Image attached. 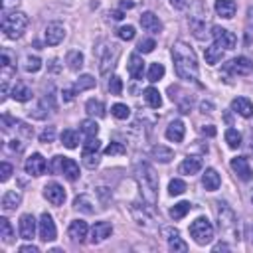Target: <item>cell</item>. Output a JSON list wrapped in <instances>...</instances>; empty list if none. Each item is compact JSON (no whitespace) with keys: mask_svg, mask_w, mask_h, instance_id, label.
Masks as SVG:
<instances>
[{"mask_svg":"<svg viewBox=\"0 0 253 253\" xmlns=\"http://www.w3.org/2000/svg\"><path fill=\"white\" fill-rule=\"evenodd\" d=\"M155 48H157V44H155V40H151V38L141 40V42H139V46H137V50H139L141 54H151Z\"/></svg>","mask_w":253,"mask_h":253,"instance_id":"obj_50","label":"cell"},{"mask_svg":"<svg viewBox=\"0 0 253 253\" xmlns=\"http://www.w3.org/2000/svg\"><path fill=\"white\" fill-rule=\"evenodd\" d=\"M141 26L145 32H151V34H160L162 32V22L158 20V16L155 12H145L141 16Z\"/></svg>","mask_w":253,"mask_h":253,"instance_id":"obj_17","label":"cell"},{"mask_svg":"<svg viewBox=\"0 0 253 253\" xmlns=\"http://www.w3.org/2000/svg\"><path fill=\"white\" fill-rule=\"evenodd\" d=\"M135 178L139 182V188H141V194H143V200L149 208H153L158 200V176L155 174L153 166L149 164H139L135 168Z\"/></svg>","mask_w":253,"mask_h":253,"instance_id":"obj_2","label":"cell"},{"mask_svg":"<svg viewBox=\"0 0 253 253\" xmlns=\"http://www.w3.org/2000/svg\"><path fill=\"white\" fill-rule=\"evenodd\" d=\"M200 170H202V158H200V157H188V158L180 164V172L186 174V176L198 174Z\"/></svg>","mask_w":253,"mask_h":253,"instance_id":"obj_25","label":"cell"},{"mask_svg":"<svg viewBox=\"0 0 253 253\" xmlns=\"http://www.w3.org/2000/svg\"><path fill=\"white\" fill-rule=\"evenodd\" d=\"M162 235L166 237L168 247H170L174 253H186V251H188V245L182 241L178 229H174V227H164V229H162Z\"/></svg>","mask_w":253,"mask_h":253,"instance_id":"obj_12","label":"cell"},{"mask_svg":"<svg viewBox=\"0 0 253 253\" xmlns=\"http://www.w3.org/2000/svg\"><path fill=\"white\" fill-rule=\"evenodd\" d=\"M28 24H30V18L20 10H12V12L4 10L2 12V22H0V26H2L4 36L10 38V40L22 38L26 28H28Z\"/></svg>","mask_w":253,"mask_h":253,"instance_id":"obj_3","label":"cell"},{"mask_svg":"<svg viewBox=\"0 0 253 253\" xmlns=\"http://www.w3.org/2000/svg\"><path fill=\"white\" fill-rule=\"evenodd\" d=\"M44 198H46L50 204H54V206H62V204L65 202V190H63V186H60L58 182H50V184H46V188H44Z\"/></svg>","mask_w":253,"mask_h":253,"instance_id":"obj_10","label":"cell"},{"mask_svg":"<svg viewBox=\"0 0 253 253\" xmlns=\"http://www.w3.org/2000/svg\"><path fill=\"white\" fill-rule=\"evenodd\" d=\"M12 166L8 164V162H2V164H0V180H2V182H6V180H10V176H12Z\"/></svg>","mask_w":253,"mask_h":253,"instance_id":"obj_51","label":"cell"},{"mask_svg":"<svg viewBox=\"0 0 253 253\" xmlns=\"http://www.w3.org/2000/svg\"><path fill=\"white\" fill-rule=\"evenodd\" d=\"M190 235L198 245H208L214 239V225L210 223L208 218H198L190 225Z\"/></svg>","mask_w":253,"mask_h":253,"instance_id":"obj_6","label":"cell"},{"mask_svg":"<svg viewBox=\"0 0 253 253\" xmlns=\"http://www.w3.org/2000/svg\"><path fill=\"white\" fill-rule=\"evenodd\" d=\"M81 133L87 135V137H97L99 125L95 123V119H85V121H81Z\"/></svg>","mask_w":253,"mask_h":253,"instance_id":"obj_39","label":"cell"},{"mask_svg":"<svg viewBox=\"0 0 253 253\" xmlns=\"http://www.w3.org/2000/svg\"><path fill=\"white\" fill-rule=\"evenodd\" d=\"M111 233H113V225L109 221H97L93 225V229H91V241L93 243H101L107 237H111Z\"/></svg>","mask_w":253,"mask_h":253,"instance_id":"obj_19","label":"cell"},{"mask_svg":"<svg viewBox=\"0 0 253 253\" xmlns=\"http://www.w3.org/2000/svg\"><path fill=\"white\" fill-rule=\"evenodd\" d=\"M87 223L83 221V220H73L71 223H69V229H67V233H69V237L73 239V241H83L85 237H87Z\"/></svg>","mask_w":253,"mask_h":253,"instance_id":"obj_21","label":"cell"},{"mask_svg":"<svg viewBox=\"0 0 253 253\" xmlns=\"http://www.w3.org/2000/svg\"><path fill=\"white\" fill-rule=\"evenodd\" d=\"M221 58H223V48H220L218 44H212V46L206 48V62H208L210 65L220 63Z\"/></svg>","mask_w":253,"mask_h":253,"instance_id":"obj_28","label":"cell"},{"mask_svg":"<svg viewBox=\"0 0 253 253\" xmlns=\"http://www.w3.org/2000/svg\"><path fill=\"white\" fill-rule=\"evenodd\" d=\"M60 172H62V174H63L67 180L75 182V180L79 178V164H77L73 158L60 157Z\"/></svg>","mask_w":253,"mask_h":253,"instance_id":"obj_15","label":"cell"},{"mask_svg":"<svg viewBox=\"0 0 253 253\" xmlns=\"http://www.w3.org/2000/svg\"><path fill=\"white\" fill-rule=\"evenodd\" d=\"M24 69H26L28 73L40 71V69H42V60H40L38 56H28V58L24 60Z\"/></svg>","mask_w":253,"mask_h":253,"instance_id":"obj_44","label":"cell"},{"mask_svg":"<svg viewBox=\"0 0 253 253\" xmlns=\"http://www.w3.org/2000/svg\"><path fill=\"white\" fill-rule=\"evenodd\" d=\"M85 111L91 115V117H105V105L101 103V101H97V99H89L87 103H85Z\"/></svg>","mask_w":253,"mask_h":253,"instance_id":"obj_37","label":"cell"},{"mask_svg":"<svg viewBox=\"0 0 253 253\" xmlns=\"http://www.w3.org/2000/svg\"><path fill=\"white\" fill-rule=\"evenodd\" d=\"M202 184H204V188H206V190L216 192V190L220 188V184H221L220 174H218L214 168H208V170L204 172V176H202Z\"/></svg>","mask_w":253,"mask_h":253,"instance_id":"obj_26","label":"cell"},{"mask_svg":"<svg viewBox=\"0 0 253 253\" xmlns=\"http://www.w3.org/2000/svg\"><path fill=\"white\" fill-rule=\"evenodd\" d=\"M40 239L42 241H54L56 239V235H58V231H56V223H54V218L50 216V214H42V218H40Z\"/></svg>","mask_w":253,"mask_h":253,"instance_id":"obj_11","label":"cell"},{"mask_svg":"<svg viewBox=\"0 0 253 253\" xmlns=\"http://www.w3.org/2000/svg\"><path fill=\"white\" fill-rule=\"evenodd\" d=\"M235 10H237V6H235L233 0H216V12H218V16L229 20V18H233Z\"/></svg>","mask_w":253,"mask_h":253,"instance_id":"obj_23","label":"cell"},{"mask_svg":"<svg viewBox=\"0 0 253 253\" xmlns=\"http://www.w3.org/2000/svg\"><path fill=\"white\" fill-rule=\"evenodd\" d=\"M218 225H220V231H221L227 239H233V241L239 239L237 216H235V212H233L225 202H218Z\"/></svg>","mask_w":253,"mask_h":253,"instance_id":"obj_4","label":"cell"},{"mask_svg":"<svg viewBox=\"0 0 253 253\" xmlns=\"http://www.w3.org/2000/svg\"><path fill=\"white\" fill-rule=\"evenodd\" d=\"M212 36H214V44H218L223 50H233L235 44H237L235 34L225 30V28H221V26H214L212 28Z\"/></svg>","mask_w":253,"mask_h":253,"instance_id":"obj_8","label":"cell"},{"mask_svg":"<svg viewBox=\"0 0 253 253\" xmlns=\"http://www.w3.org/2000/svg\"><path fill=\"white\" fill-rule=\"evenodd\" d=\"M62 143H63L65 149H77V145H79V135H77V131L65 129V131L62 133Z\"/></svg>","mask_w":253,"mask_h":253,"instance_id":"obj_34","label":"cell"},{"mask_svg":"<svg viewBox=\"0 0 253 253\" xmlns=\"http://www.w3.org/2000/svg\"><path fill=\"white\" fill-rule=\"evenodd\" d=\"M153 157H155L158 162H162V164H168V162L174 158V153H172L170 149L162 147V145H157V147L153 149Z\"/></svg>","mask_w":253,"mask_h":253,"instance_id":"obj_30","label":"cell"},{"mask_svg":"<svg viewBox=\"0 0 253 253\" xmlns=\"http://www.w3.org/2000/svg\"><path fill=\"white\" fill-rule=\"evenodd\" d=\"M251 69H253V63H251V60L245 58V56H239V58L231 60V62L225 65V71H229V73H233V75H247V73H251Z\"/></svg>","mask_w":253,"mask_h":253,"instance_id":"obj_14","label":"cell"},{"mask_svg":"<svg viewBox=\"0 0 253 253\" xmlns=\"http://www.w3.org/2000/svg\"><path fill=\"white\" fill-rule=\"evenodd\" d=\"M12 99L14 101H20V103H26L32 99V89L26 87V85H14L12 89Z\"/></svg>","mask_w":253,"mask_h":253,"instance_id":"obj_35","label":"cell"},{"mask_svg":"<svg viewBox=\"0 0 253 253\" xmlns=\"http://www.w3.org/2000/svg\"><path fill=\"white\" fill-rule=\"evenodd\" d=\"M164 65L162 63H153L151 67H149V81L151 83H157V81H160L162 77H164Z\"/></svg>","mask_w":253,"mask_h":253,"instance_id":"obj_42","label":"cell"},{"mask_svg":"<svg viewBox=\"0 0 253 253\" xmlns=\"http://www.w3.org/2000/svg\"><path fill=\"white\" fill-rule=\"evenodd\" d=\"M24 168H26V172H28L30 176H42V174L46 172V168H48V162H46V158H44L40 153H34V155H30V157L26 158Z\"/></svg>","mask_w":253,"mask_h":253,"instance_id":"obj_9","label":"cell"},{"mask_svg":"<svg viewBox=\"0 0 253 253\" xmlns=\"http://www.w3.org/2000/svg\"><path fill=\"white\" fill-rule=\"evenodd\" d=\"M200 109H202V113H212L214 105H212L210 101H202V103H200Z\"/></svg>","mask_w":253,"mask_h":253,"instance_id":"obj_55","label":"cell"},{"mask_svg":"<svg viewBox=\"0 0 253 253\" xmlns=\"http://www.w3.org/2000/svg\"><path fill=\"white\" fill-rule=\"evenodd\" d=\"M129 73L133 79H143V73H145V62L139 54H133L129 58Z\"/></svg>","mask_w":253,"mask_h":253,"instance_id":"obj_24","label":"cell"},{"mask_svg":"<svg viewBox=\"0 0 253 253\" xmlns=\"http://www.w3.org/2000/svg\"><path fill=\"white\" fill-rule=\"evenodd\" d=\"M73 208L83 212V214H95V208H93V202L89 196H77L73 200Z\"/></svg>","mask_w":253,"mask_h":253,"instance_id":"obj_31","label":"cell"},{"mask_svg":"<svg viewBox=\"0 0 253 253\" xmlns=\"http://www.w3.org/2000/svg\"><path fill=\"white\" fill-rule=\"evenodd\" d=\"M231 109H233L235 113H239L241 117H245V119H249V117L253 115V103H251L247 97H237V99H233V101H231Z\"/></svg>","mask_w":253,"mask_h":253,"instance_id":"obj_22","label":"cell"},{"mask_svg":"<svg viewBox=\"0 0 253 253\" xmlns=\"http://www.w3.org/2000/svg\"><path fill=\"white\" fill-rule=\"evenodd\" d=\"M75 87H67V89H63L62 91V97H63V101H73V97H75Z\"/></svg>","mask_w":253,"mask_h":253,"instance_id":"obj_52","label":"cell"},{"mask_svg":"<svg viewBox=\"0 0 253 253\" xmlns=\"http://www.w3.org/2000/svg\"><path fill=\"white\" fill-rule=\"evenodd\" d=\"M220 249H227V245H225V243H220V245L214 247V251H220Z\"/></svg>","mask_w":253,"mask_h":253,"instance_id":"obj_59","label":"cell"},{"mask_svg":"<svg viewBox=\"0 0 253 253\" xmlns=\"http://www.w3.org/2000/svg\"><path fill=\"white\" fill-rule=\"evenodd\" d=\"M126 153V149H125V145H121V143H111L107 149H105V155L107 157H119V155H125Z\"/></svg>","mask_w":253,"mask_h":253,"instance_id":"obj_48","label":"cell"},{"mask_svg":"<svg viewBox=\"0 0 253 253\" xmlns=\"http://www.w3.org/2000/svg\"><path fill=\"white\" fill-rule=\"evenodd\" d=\"M231 168H233V172L243 180V182H249L251 178H253V172H251V166H249V162H247V158H243V157H237V158H233L231 160Z\"/></svg>","mask_w":253,"mask_h":253,"instance_id":"obj_18","label":"cell"},{"mask_svg":"<svg viewBox=\"0 0 253 253\" xmlns=\"http://www.w3.org/2000/svg\"><path fill=\"white\" fill-rule=\"evenodd\" d=\"M135 6V2H131V0H123L121 2V10H125V8H133Z\"/></svg>","mask_w":253,"mask_h":253,"instance_id":"obj_56","label":"cell"},{"mask_svg":"<svg viewBox=\"0 0 253 253\" xmlns=\"http://www.w3.org/2000/svg\"><path fill=\"white\" fill-rule=\"evenodd\" d=\"M113 20H123V10H115V12H111L109 14Z\"/></svg>","mask_w":253,"mask_h":253,"instance_id":"obj_57","label":"cell"},{"mask_svg":"<svg viewBox=\"0 0 253 253\" xmlns=\"http://www.w3.org/2000/svg\"><path fill=\"white\" fill-rule=\"evenodd\" d=\"M131 212H133V216H135V220H137V223H139V225H143V227H147V229H151V227H153V218H151L145 210L141 212L139 204H133Z\"/></svg>","mask_w":253,"mask_h":253,"instance_id":"obj_29","label":"cell"},{"mask_svg":"<svg viewBox=\"0 0 253 253\" xmlns=\"http://www.w3.org/2000/svg\"><path fill=\"white\" fill-rule=\"evenodd\" d=\"M202 135H208V137H214L216 135V126H212V125H208V126H202Z\"/></svg>","mask_w":253,"mask_h":253,"instance_id":"obj_54","label":"cell"},{"mask_svg":"<svg viewBox=\"0 0 253 253\" xmlns=\"http://www.w3.org/2000/svg\"><path fill=\"white\" fill-rule=\"evenodd\" d=\"M225 143H227L229 149H239L241 147V135H239V131L227 129L225 131Z\"/></svg>","mask_w":253,"mask_h":253,"instance_id":"obj_43","label":"cell"},{"mask_svg":"<svg viewBox=\"0 0 253 253\" xmlns=\"http://www.w3.org/2000/svg\"><path fill=\"white\" fill-rule=\"evenodd\" d=\"M20 202H22L20 192L8 190V192L2 196V210H4V212H12V210H16V208L20 206Z\"/></svg>","mask_w":253,"mask_h":253,"instance_id":"obj_27","label":"cell"},{"mask_svg":"<svg viewBox=\"0 0 253 253\" xmlns=\"http://www.w3.org/2000/svg\"><path fill=\"white\" fill-rule=\"evenodd\" d=\"M18 251H20V253H40V249H38L36 245H22Z\"/></svg>","mask_w":253,"mask_h":253,"instance_id":"obj_53","label":"cell"},{"mask_svg":"<svg viewBox=\"0 0 253 253\" xmlns=\"http://www.w3.org/2000/svg\"><path fill=\"white\" fill-rule=\"evenodd\" d=\"M95 83H97V81H95V77H93V75H81V77L75 81V85H73V87H75V91L79 93V91H85V89H93V87H95Z\"/></svg>","mask_w":253,"mask_h":253,"instance_id":"obj_40","label":"cell"},{"mask_svg":"<svg viewBox=\"0 0 253 253\" xmlns=\"http://www.w3.org/2000/svg\"><path fill=\"white\" fill-rule=\"evenodd\" d=\"M170 2H172V6H176V8H182L186 2H184V0H170Z\"/></svg>","mask_w":253,"mask_h":253,"instance_id":"obj_58","label":"cell"},{"mask_svg":"<svg viewBox=\"0 0 253 253\" xmlns=\"http://www.w3.org/2000/svg\"><path fill=\"white\" fill-rule=\"evenodd\" d=\"M44 36H46V44L48 46H58L65 38V28L60 22H52V24L46 26V34Z\"/></svg>","mask_w":253,"mask_h":253,"instance_id":"obj_13","label":"cell"},{"mask_svg":"<svg viewBox=\"0 0 253 253\" xmlns=\"http://www.w3.org/2000/svg\"><path fill=\"white\" fill-rule=\"evenodd\" d=\"M190 210H192L190 202H178V204H174V208H170V218L172 220H182Z\"/></svg>","mask_w":253,"mask_h":253,"instance_id":"obj_38","label":"cell"},{"mask_svg":"<svg viewBox=\"0 0 253 253\" xmlns=\"http://www.w3.org/2000/svg\"><path fill=\"white\" fill-rule=\"evenodd\" d=\"M184 133H186V126L182 121H172L166 126V139L172 143H182L184 141Z\"/></svg>","mask_w":253,"mask_h":253,"instance_id":"obj_20","label":"cell"},{"mask_svg":"<svg viewBox=\"0 0 253 253\" xmlns=\"http://www.w3.org/2000/svg\"><path fill=\"white\" fill-rule=\"evenodd\" d=\"M119 54H121V50H119V46H117V44H109V42H105V44H101V46L97 48L99 71H101L103 75H107V73L115 67V62H117Z\"/></svg>","mask_w":253,"mask_h":253,"instance_id":"obj_5","label":"cell"},{"mask_svg":"<svg viewBox=\"0 0 253 253\" xmlns=\"http://www.w3.org/2000/svg\"><path fill=\"white\" fill-rule=\"evenodd\" d=\"M111 113H113V117L119 119V121H125V119L131 117V109L126 107V105H123V103H115V105L111 107Z\"/></svg>","mask_w":253,"mask_h":253,"instance_id":"obj_41","label":"cell"},{"mask_svg":"<svg viewBox=\"0 0 253 253\" xmlns=\"http://www.w3.org/2000/svg\"><path fill=\"white\" fill-rule=\"evenodd\" d=\"M145 101H147L153 109H158V107L162 105V97H160L158 89H155V87H147V89H145Z\"/></svg>","mask_w":253,"mask_h":253,"instance_id":"obj_36","label":"cell"},{"mask_svg":"<svg viewBox=\"0 0 253 253\" xmlns=\"http://www.w3.org/2000/svg\"><path fill=\"white\" fill-rule=\"evenodd\" d=\"M0 237H2L4 243H12L14 241V229L10 225V221L6 218H0Z\"/></svg>","mask_w":253,"mask_h":253,"instance_id":"obj_32","label":"cell"},{"mask_svg":"<svg viewBox=\"0 0 253 253\" xmlns=\"http://www.w3.org/2000/svg\"><path fill=\"white\" fill-rule=\"evenodd\" d=\"M117 36H119L121 40H125V42H131V40L137 36L135 26H121V28L117 30Z\"/></svg>","mask_w":253,"mask_h":253,"instance_id":"obj_46","label":"cell"},{"mask_svg":"<svg viewBox=\"0 0 253 253\" xmlns=\"http://www.w3.org/2000/svg\"><path fill=\"white\" fill-rule=\"evenodd\" d=\"M109 91H111V95H121L123 93V79L113 75L109 81Z\"/></svg>","mask_w":253,"mask_h":253,"instance_id":"obj_49","label":"cell"},{"mask_svg":"<svg viewBox=\"0 0 253 253\" xmlns=\"http://www.w3.org/2000/svg\"><path fill=\"white\" fill-rule=\"evenodd\" d=\"M251 202H253V196H251Z\"/></svg>","mask_w":253,"mask_h":253,"instance_id":"obj_60","label":"cell"},{"mask_svg":"<svg viewBox=\"0 0 253 253\" xmlns=\"http://www.w3.org/2000/svg\"><path fill=\"white\" fill-rule=\"evenodd\" d=\"M172 60H174V69L176 75L180 79L186 81H198V60L194 50L184 44V42H176L172 46Z\"/></svg>","mask_w":253,"mask_h":253,"instance_id":"obj_1","label":"cell"},{"mask_svg":"<svg viewBox=\"0 0 253 253\" xmlns=\"http://www.w3.org/2000/svg\"><path fill=\"white\" fill-rule=\"evenodd\" d=\"M184 192H186V182L184 180H180V178L170 180V184H168V194L170 196H180Z\"/></svg>","mask_w":253,"mask_h":253,"instance_id":"obj_45","label":"cell"},{"mask_svg":"<svg viewBox=\"0 0 253 253\" xmlns=\"http://www.w3.org/2000/svg\"><path fill=\"white\" fill-rule=\"evenodd\" d=\"M54 139H56V126H46V129L40 133V143H44V145L54 143Z\"/></svg>","mask_w":253,"mask_h":253,"instance_id":"obj_47","label":"cell"},{"mask_svg":"<svg viewBox=\"0 0 253 253\" xmlns=\"http://www.w3.org/2000/svg\"><path fill=\"white\" fill-rule=\"evenodd\" d=\"M99 151H101V141H97V137H87V141L83 143V164L87 168H95L99 164Z\"/></svg>","mask_w":253,"mask_h":253,"instance_id":"obj_7","label":"cell"},{"mask_svg":"<svg viewBox=\"0 0 253 253\" xmlns=\"http://www.w3.org/2000/svg\"><path fill=\"white\" fill-rule=\"evenodd\" d=\"M20 237L26 241H32L36 237V220L32 214H24L20 218Z\"/></svg>","mask_w":253,"mask_h":253,"instance_id":"obj_16","label":"cell"},{"mask_svg":"<svg viewBox=\"0 0 253 253\" xmlns=\"http://www.w3.org/2000/svg\"><path fill=\"white\" fill-rule=\"evenodd\" d=\"M65 62H67V67H69L71 71H79V69L83 67V54L77 52V50H73V52L67 54Z\"/></svg>","mask_w":253,"mask_h":253,"instance_id":"obj_33","label":"cell"}]
</instances>
